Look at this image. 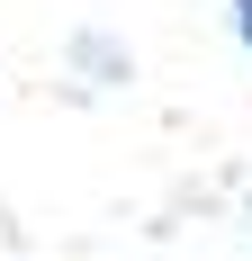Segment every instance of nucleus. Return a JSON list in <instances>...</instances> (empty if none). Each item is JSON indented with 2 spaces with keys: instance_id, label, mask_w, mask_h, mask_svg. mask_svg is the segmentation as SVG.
<instances>
[{
  "instance_id": "f257e3e1",
  "label": "nucleus",
  "mask_w": 252,
  "mask_h": 261,
  "mask_svg": "<svg viewBox=\"0 0 252 261\" xmlns=\"http://www.w3.org/2000/svg\"><path fill=\"white\" fill-rule=\"evenodd\" d=\"M234 36H243V54H252V0H234Z\"/></svg>"
}]
</instances>
